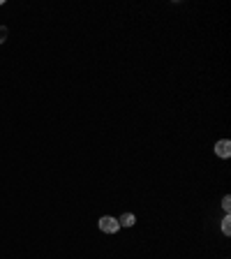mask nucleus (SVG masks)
Segmentation results:
<instances>
[{"label": "nucleus", "instance_id": "f257e3e1", "mask_svg": "<svg viewBox=\"0 0 231 259\" xmlns=\"http://www.w3.org/2000/svg\"><path fill=\"white\" fill-rule=\"evenodd\" d=\"M100 229H102L104 234H116L120 229V225H118V220H116V218L104 215V218H100Z\"/></svg>", "mask_w": 231, "mask_h": 259}, {"label": "nucleus", "instance_id": "f03ea898", "mask_svg": "<svg viewBox=\"0 0 231 259\" xmlns=\"http://www.w3.org/2000/svg\"><path fill=\"white\" fill-rule=\"evenodd\" d=\"M215 155L217 157H229L231 155V141L229 139H220L215 144Z\"/></svg>", "mask_w": 231, "mask_h": 259}, {"label": "nucleus", "instance_id": "7ed1b4c3", "mask_svg": "<svg viewBox=\"0 0 231 259\" xmlns=\"http://www.w3.org/2000/svg\"><path fill=\"white\" fill-rule=\"evenodd\" d=\"M118 225L120 227H132L134 225V215H132V213H123V215L118 218Z\"/></svg>", "mask_w": 231, "mask_h": 259}, {"label": "nucleus", "instance_id": "20e7f679", "mask_svg": "<svg viewBox=\"0 0 231 259\" xmlns=\"http://www.w3.org/2000/svg\"><path fill=\"white\" fill-rule=\"evenodd\" d=\"M222 232H224L226 236L231 234V218L229 215H224V220H222Z\"/></svg>", "mask_w": 231, "mask_h": 259}, {"label": "nucleus", "instance_id": "39448f33", "mask_svg": "<svg viewBox=\"0 0 231 259\" xmlns=\"http://www.w3.org/2000/svg\"><path fill=\"white\" fill-rule=\"evenodd\" d=\"M222 208L229 213V208H231V197H224V199H222Z\"/></svg>", "mask_w": 231, "mask_h": 259}, {"label": "nucleus", "instance_id": "423d86ee", "mask_svg": "<svg viewBox=\"0 0 231 259\" xmlns=\"http://www.w3.org/2000/svg\"><path fill=\"white\" fill-rule=\"evenodd\" d=\"M5 37H7V28L3 26V28H0V44L5 42Z\"/></svg>", "mask_w": 231, "mask_h": 259}]
</instances>
